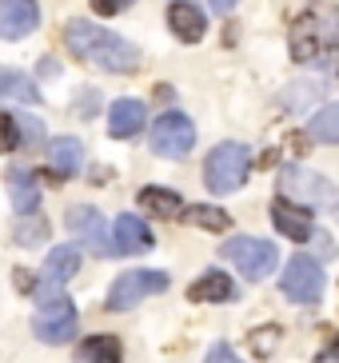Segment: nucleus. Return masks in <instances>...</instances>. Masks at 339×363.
Here are the masks:
<instances>
[{
	"instance_id": "a878e982",
	"label": "nucleus",
	"mask_w": 339,
	"mask_h": 363,
	"mask_svg": "<svg viewBox=\"0 0 339 363\" xmlns=\"http://www.w3.org/2000/svg\"><path fill=\"white\" fill-rule=\"evenodd\" d=\"M316 96H319V80H299V84H287L284 88V108H287V112H299V108H308Z\"/></svg>"
},
{
	"instance_id": "c85d7f7f",
	"label": "nucleus",
	"mask_w": 339,
	"mask_h": 363,
	"mask_svg": "<svg viewBox=\"0 0 339 363\" xmlns=\"http://www.w3.org/2000/svg\"><path fill=\"white\" fill-rule=\"evenodd\" d=\"M21 120H16V112H9V116H4V148H16V144H21Z\"/></svg>"
},
{
	"instance_id": "cd10ccee",
	"label": "nucleus",
	"mask_w": 339,
	"mask_h": 363,
	"mask_svg": "<svg viewBox=\"0 0 339 363\" xmlns=\"http://www.w3.org/2000/svg\"><path fill=\"white\" fill-rule=\"evenodd\" d=\"M16 120H21V136H24V144H40V140H44V124H40V120L21 116V112H16Z\"/></svg>"
},
{
	"instance_id": "6ab92c4d",
	"label": "nucleus",
	"mask_w": 339,
	"mask_h": 363,
	"mask_svg": "<svg viewBox=\"0 0 339 363\" xmlns=\"http://www.w3.org/2000/svg\"><path fill=\"white\" fill-rule=\"evenodd\" d=\"M9 196H12V208H16L21 216H32L36 203H40V188H36V180H32L24 168L9 172Z\"/></svg>"
},
{
	"instance_id": "f8f14e48",
	"label": "nucleus",
	"mask_w": 339,
	"mask_h": 363,
	"mask_svg": "<svg viewBox=\"0 0 339 363\" xmlns=\"http://www.w3.org/2000/svg\"><path fill=\"white\" fill-rule=\"evenodd\" d=\"M40 24L36 0H0V36L4 40H21Z\"/></svg>"
},
{
	"instance_id": "0eeeda50",
	"label": "nucleus",
	"mask_w": 339,
	"mask_h": 363,
	"mask_svg": "<svg viewBox=\"0 0 339 363\" xmlns=\"http://www.w3.org/2000/svg\"><path fill=\"white\" fill-rule=\"evenodd\" d=\"M164 288H168V272H144V267H132V272H124V276L112 284V291H108V308L128 311V308L144 303L148 296H156V291H164Z\"/></svg>"
},
{
	"instance_id": "6e6552de",
	"label": "nucleus",
	"mask_w": 339,
	"mask_h": 363,
	"mask_svg": "<svg viewBox=\"0 0 339 363\" xmlns=\"http://www.w3.org/2000/svg\"><path fill=\"white\" fill-rule=\"evenodd\" d=\"M279 291H284L291 303H316L319 291H323V267L311 256H291L279 276Z\"/></svg>"
},
{
	"instance_id": "7c9ffc66",
	"label": "nucleus",
	"mask_w": 339,
	"mask_h": 363,
	"mask_svg": "<svg viewBox=\"0 0 339 363\" xmlns=\"http://www.w3.org/2000/svg\"><path fill=\"white\" fill-rule=\"evenodd\" d=\"M124 4H128V0H92V9L100 12V16H116Z\"/></svg>"
},
{
	"instance_id": "1a4fd4ad",
	"label": "nucleus",
	"mask_w": 339,
	"mask_h": 363,
	"mask_svg": "<svg viewBox=\"0 0 339 363\" xmlns=\"http://www.w3.org/2000/svg\"><path fill=\"white\" fill-rule=\"evenodd\" d=\"M191 148H196V128H191V120L184 112H168V116L156 120V128H152V152L156 156L180 160Z\"/></svg>"
},
{
	"instance_id": "2eb2a0df",
	"label": "nucleus",
	"mask_w": 339,
	"mask_h": 363,
	"mask_svg": "<svg viewBox=\"0 0 339 363\" xmlns=\"http://www.w3.org/2000/svg\"><path fill=\"white\" fill-rule=\"evenodd\" d=\"M272 220H276V228H279V235H287V240H311V216L299 208V203H291V200H276L272 203Z\"/></svg>"
},
{
	"instance_id": "20e7f679",
	"label": "nucleus",
	"mask_w": 339,
	"mask_h": 363,
	"mask_svg": "<svg viewBox=\"0 0 339 363\" xmlns=\"http://www.w3.org/2000/svg\"><path fill=\"white\" fill-rule=\"evenodd\" d=\"M248 176H252V152H248L244 144H235V140L212 148V156L204 164V180H208V188H212L216 196L240 192L248 184Z\"/></svg>"
},
{
	"instance_id": "c756f323",
	"label": "nucleus",
	"mask_w": 339,
	"mask_h": 363,
	"mask_svg": "<svg viewBox=\"0 0 339 363\" xmlns=\"http://www.w3.org/2000/svg\"><path fill=\"white\" fill-rule=\"evenodd\" d=\"M204 363H244V359H240V355H235L232 347H228V343H216L212 352H208V359H204Z\"/></svg>"
},
{
	"instance_id": "a211bd4d",
	"label": "nucleus",
	"mask_w": 339,
	"mask_h": 363,
	"mask_svg": "<svg viewBox=\"0 0 339 363\" xmlns=\"http://www.w3.org/2000/svg\"><path fill=\"white\" fill-rule=\"evenodd\" d=\"M188 296L196 299V303H232L235 284L223 276V272H204V276L188 288Z\"/></svg>"
},
{
	"instance_id": "5701e85b",
	"label": "nucleus",
	"mask_w": 339,
	"mask_h": 363,
	"mask_svg": "<svg viewBox=\"0 0 339 363\" xmlns=\"http://www.w3.org/2000/svg\"><path fill=\"white\" fill-rule=\"evenodd\" d=\"M184 216H188V224L204 228V232H228L232 228V216L223 212V208H212V203H196Z\"/></svg>"
},
{
	"instance_id": "423d86ee",
	"label": "nucleus",
	"mask_w": 339,
	"mask_h": 363,
	"mask_svg": "<svg viewBox=\"0 0 339 363\" xmlns=\"http://www.w3.org/2000/svg\"><path fill=\"white\" fill-rule=\"evenodd\" d=\"M80 272V247H52L48 252V259H44L40 267V279H36V303L40 308H52V303H60L64 299V284Z\"/></svg>"
},
{
	"instance_id": "ddd939ff",
	"label": "nucleus",
	"mask_w": 339,
	"mask_h": 363,
	"mask_svg": "<svg viewBox=\"0 0 339 363\" xmlns=\"http://www.w3.org/2000/svg\"><path fill=\"white\" fill-rule=\"evenodd\" d=\"M112 240H116V252H124V256H140V252H148L152 244H156V235H152V228L140 220V216H120L116 228H112Z\"/></svg>"
},
{
	"instance_id": "2f4dec72",
	"label": "nucleus",
	"mask_w": 339,
	"mask_h": 363,
	"mask_svg": "<svg viewBox=\"0 0 339 363\" xmlns=\"http://www.w3.org/2000/svg\"><path fill=\"white\" fill-rule=\"evenodd\" d=\"M12 279H16V288H21V291H36V288H32V276L24 272V267H16V272H12Z\"/></svg>"
},
{
	"instance_id": "72a5a7b5",
	"label": "nucleus",
	"mask_w": 339,
	"mask_h": 363,
	"mask_svg": "<svg viewBox=\"0 0 339 363\" xmlns=\"http://www.w3.org/2000/svg\"><path fill=\"white\" fill-rule=\"evenodd\" d=\"M328 355H331V359H335V363H339V335H335V340H331V347H328Z\"/></svg>"
},
{
	"instance_id": "f257e3e1",
	"label": "nucleus",
	"mask_w": 339,
	"mask_h": 363,
	"mask_svg": "<svg viewBox=\"0 0 339 363\" xmlns=\"http://www.w3.org/2000/svg\"><path fill=\"white\" fill-rule=\"evenodd\" d=\"M64 44L88 68H104V72H136L140 68L136 44H128L124 36L108 33V28H96L92 21H68L64 24Z\"/></svg>"
},
{
	"instance_id": "412c9836",
	"label": "nucleus",
	"mask_w": 339,
	"mask_h": 363,
	"mask_svg": "<svg viewBox=\"0 0 339 363\" xmlns=\"http://www.w3.org/2000/svg\"><path fill=\"white\" fill-rule=\"evenodd\" d=\"M80 359L84 363H120L124 359V347H120L116 335H92V340L80 343Z\"/></svg>"
},
{
	"instance_id": "473e14b6",
	"label": "nucleus",
	"mask_w": 339,
	"mask_h": 363,
	"mask_svg": "<svg viewBox=\"0 0 339 363\" xmlns=\"http://www.w3.org/2000/svg\"><path fill=\"white\" fill-rule=\"evenodd\" d=\"M208 4H212V9H216V12H220V16H223V12H232L235 4H240V0H208Z\"/></svg>"
},
{
	"instance_id": "bb28decb",
	"label": "nucleus",
	"mask_w": 339,
	"mask_h": 363,
	"mask_svg": "<svg viewBox=\"0 0 339 363\" xmlns=\"http://www.w3.org/2000/svg\"><path fill=\"white\" fill-rule=\"evenodd\" d=\"M279 335H284V331H279L276 323H267L264 331H252V347H255V355H260V359H267V355H272V347L279 343Z\"/></svg>"
},
{
	"instance_id": "aec40b11",
	"label": "nucleus",
	"mask_w": 339,
	"mask_h": 363,
	"mask_svg": "<svg viewBox=\"0 0 339 363\" xmlns=\"http://www.w3.org/2000/svg\"><path fill=\"white\" fill-rule=\"evenodd\" d=\"M0 96L21 100V104H36L40 92H36V84H32V76H24L21 68H4V72H0Z\"/></svg>"
},
{
	"instance_id": "b1692460",
	"label": "nucleus",
	"mask_w": 339,
	"mask_h": 363,
	"mask_svg": "<svg viewBox=\"0 0 339 363\" xmlns=\"http://www.w3.org/2000/svg\"><path fill=\"white\" fill-rule=\"evenodd\" d=\"M311 136L319 140V144H339V100L328 108H319L316 116H311Z\"/></svg>"
},
{
	"instance_id": "393cba45",
	"label": "nucleus",
	"mask_w": 339,
	"mask_h": 363,
	"mask_svg": "<svg viewBox=\"0 0 339 363\" xmlns=\"http://www.w3.org/2000/svg\"><path fill=\"white\" fill-rule=\"evenodd\" d=\"M48 232H52V228H48V220H44V216H24L21 224H16V232H12V240H16V244L21 247H36V244H44V240H48Z\"/></svg>"
},
{
	"instance_id": "9d476101",
	"label": "nucleus",
	"mask_w": 339,
	"mask_h": 363,
	"mask_svg": "<svg viewBox=\"0 0 339 363\" xmlns=\"http://www.w3.org/2000/svg\"><path fill=\"white\" fill-rule=\"evenodd\" d=\"M64 224H68V232L80 240L84 247H92V252H100V256H108V252H116V240H108V228H104V216L96 212V208H68V216H64Z\"/></svg>"
},
{
	"instance_id": "7ed1b4c3",
	"label": "nucleus",
	"mask_w": 339,
	"mask_h": 363,
	"mask_svg": "<svg viewBox=\"0 0 339 363\" xmlns=\"http://www.w3.org/2000/svg\"><path fill=\"white\" fill-rule=\"evenodd\" d=\"M323 48H339V16L331 9H323V4H316L291 28V56L304 65V60L319 56Z\"/></svg>"
},
{
	"instance_id": "f3484780",
	"label": "nucleus",
	"mask_w": 339,
	"mask_h": 363,
	"mask_svg": "<svg viewBox=\"0 0 339 363\" xmlns=\"http://www.w3.org/2000/svg\"><path fill=\"white\" fill-rule=\"evenodd\" d=\"M48 164H52V172L56 176H76L80 172V164H84V144L76 136H60V140H52L48 144Z\"/></svg>"
},
{
	"instance_id": "9b49d317",
	"label": "nucleus",
	"mask_w": 339,
	"mask_h": 363,
	"mask_svg": "<svg viewBox=\"0 0 339 363\" xmlns=\"http://www.w3.org/2000/svg\"><path fill=\"white\" fill-rule=\"evenodd\" d=\"M32 335L40 343H68L76 335V308L68 299H60L52 308H40L36 320H32Z\"/></svg>"
},
{
	"instance_id": "4468645a",
	"label": "nucleus",
	"mask_w": 339,
	"mask_h": 363,
	"mask_svg": "<svg viewBox=\"0 0 339 363\" xmlns=\"http://www.w3.org/2000/svg\"><path fill=\"white\" fill-rule=\"evenodd\" d=\"M168 24H172V33L180 36V40L196 44L204 36V28H208V16H204L200 4H191V0H172L168 4Z\"/></svg>"
},
{
	"instance_id": "dca6fc26",
	"label": "nucleus",
	"mask_w": 339,
	"mask_h": 363,
	"mask_svg": "<svg viewBox=\"0 0 339 363\" xmlns=\"http://www.w3.org/2000/svg\"><path fill=\"white\" fill-rule=\"evenodd\" d=\"M140 128H144V104L132 100V96L116 100V104H112V116H108V132L116 140H132Z\"/></svg>"
},
{
	"instance_id": "f03ea898",
	"label": "nucleus",
	"mask_w": 339,
	"mask_h": 363,
	"mask_svg": "<svg viewBox=\"0 0 339 363\" xmlns=\"http://www.w3.org/2000/svg\"><path fill=\"white\" fill-rule=\"evenodd\" d=\"M279 192H284V200L304 203V208L339 212V188L328 176H319V172L304 168V164H287V168L279 172Z\"/></svg>"
},
{
	"instance_id": "4be33fe9",
	"label": "nucleus",
	"mask_w": 339,
	"mask_h": 363,
	"mask_svg": "<svg viewBox=\"0 0 339 363\" xmlns=\"http://www.w3.org/2000/svg\"><path fill=\"white\" fill-rule=\"evenodd\" d=\"M140 203H144L152 216H164V220L184 212V200L172 192V188H144V192H140Z\"/></svg>"
},
{
	"instance_id": "39448f33",
	"label": "nucleus",
	"mask_w": 339,
	"mask_h": 363,
	"mask_svg": "<svg viewBox=\"0 0 339 363\" xmlns=\"http://www.w3.org/2000/svg\"><path fill=\"white\" fill-rule=\"evenodd\" d=\"M223 259H232L235 272L255 284V279H267L272 272H276L279 252H276V244H267V240H255V235H235V240H228V244H223Z\"/></svg>"
}]
</instances>
